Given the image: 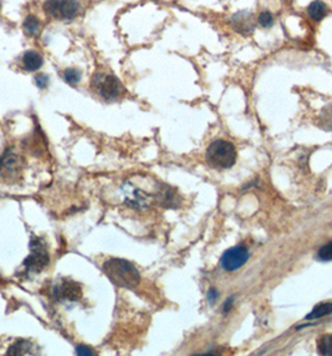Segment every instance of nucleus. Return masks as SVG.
Segmentation results:
<instances>
[{"mask_svg": "<svg viewBox=\"0 0 332 356\" xmlns=\"http://www.w3.org/2000/svg\"><path fill=\"white\" fill-rule=\"evenodd\" d=\"M81 73L78 69H68L64 73V80L70 85H76L80 81Z\"/></svg>", "mask_w": 332, "mask_h": 356, "instance_id": "2eb2a0df", "label": "nucleus"}, {"mask_svg": "<svg viewBox=\"0 0 332 356\" xmlns=\"http://www.w3.org/2000/svg\"><path fill=\"white\" fill-rule=\"evenodd\" d=\"M44 9L54 19L69 20L78 15L80 4L78 0H46Z\"/></svg>", "mask_w": 332, "mask_h": 356, "instance_id": "20e7f679", "label": "nucleus"}, {"mask_svg": "<svg viewBox=\"0 0 332 356\" xmlns=\"http://www.w3.org/2000/svg\"><path fill=\"white\" fill-rule=\"evenodd\" d=\"M23 65L25 70L35 71L41 68L42 65V58L39 53L34 52V50H29L24 54L23 57Z\"/></svg>", "mask_w": 332, "mask_h": 356, "instance_id": "1a4fd4ad", "label": "nucleus"}, {"mask_svg": "<svg viewBox=\"0 0 332 356\" xmlns=\"http://www.w3.org/2000/svg\"><path fill=\"white\" fill-rule=\"evenodd\" d=\"M318 259L322 261H332V241L327 243L326 245L321 246L317 254Z\"/></svg>", "mask_w": 332, "mask_h": 356, "instance_id": "dca6fc26", "label": "nucleus"}, {"mask_svg": "<svg viewBox=\"0 0 332 356\" xmlns=\"http://www.w3.org/2000/svg\"><path fill=\"white\" fill-rule=\"evenodd\" d=\"M35 80H36V85H38L40 89H45L48 83H49V78H48L46 75H44V74H40V75L36 76Z\"/></svg>", "mask_w": 332, "mask_h": 356, "instance_id": "a211bd4d", "label": "nucleus"}, {"mask_svg": "<svg viewBox=\"0 0 332 356\" xmlns=\"http://www.w3.org/2000/svg\"><path fill=\"white\" fill-rule=\"evenodd\" d=\"M76 352H78L79 355H92V351H90V349H87V347L85 346H79L78 349H76Z\"/></svg>", "mask_w": 332, "mask_h": 356, "instance_id": "412c9836", "label": "nucleus"}, {"mask_svg": "<svg viewBox=\"0 0 332 356\" xmlns=\"http://www.w3.org/2000/svg\"><path fill=\"white\" fill-rule=\"evenodd\" d=\"M317 349L320 354L332 355V335H325L320 337L317 344Z\"/></svg>", "mask_w": 332, "mask_h": 356, "instance_id": "4468645a", "label": "nucleus"}, {"mask_svg": "<svg viewBox=\"0 0 332 356\" xmlns=\"http://www.w3.org/2000/svg\"><path fill=\"white\" fill-rule=\"evenodd\" d=\"M104 272L118 285L134 289L140 283V274L132 264L126 260L111 259L105 262Z\"/></svg>", "mask_w": 332, "mask_h": 356, "instance_id": "f257e3e1", "label": "nucleus"}, {"mask_svg": "<svg viewBox=\"0 0 332 356\" xmlns=\"http://www.w3.org/2000/svg\"><path fill=\"white\" fill-rule=\"evenodd\" d=\"M249 250L245 246H233L224 252L221 256V266L226 272H236L249 260Z\"/></svg>", "mask_w": 332, "mask_h": 356, "instance_id": "39448f33", "label": "nucleus"}, {"mask_svg": "<svg viewBox=\"0 0 332 356\" xmlns=\"http://www.w3.org/2000/svg\"><path fill=\"white\" fill-rule=\"evenodd\" d=\"M36 248L33 243H31V255L25 260L26 269L30 272H40L42 268L49 262V255L45 250L44 246L40 243H36Z\"/></svg>", "mask_w": 332, "mask_h": 356, "instance_id": "423d86ee", "label": "nucleus"}, {"mask_svg": "<svg viewBox=\"0 0 332 356\" xmlns=\"http://www.w3.org/2000/svg\"><path fill=\"white\" fill-rule=\"evenodd\" d=\"M232 304H233V297H228V299L226 300V302L224 304V313H225V314H227V313L230 312V309H231V306H232Z\"/></svg>", "mask_w": 332, "mask_h": 356, "instance_id": "aec40b11", "label": "nucleus"}, {"mask_svg": "<svg viewBox=\"0 0 332 356\" xmlns=\"http://www.w3.org/2000/svg\"><path fill=\"white\" fill-rule=\"evenodd\" d=\"M24 30L28 35H35V34L39 33L40 30V23L33 15H29L26 17L25 21H24Z\"/></svg>", "mask_w": 332, "mask_h": 356, "instance_id": "f8f14e48", "label": "nucleus"}, {"mask_svg": "<svg viewBox=\"0 0 332 356\" xmlns=\"http://www.w3.org/2000/svg\"><path fill=\"white\" fill-rule=\"evenodd\" d=\"M238 151L232 143L226 140H215L210 144L206 151V160L212 168L228 169L235 165Z\"/></svg>", "mask_w": 332, "mask_h": 356, "instance_id": "f03ea898", "label": "nucleus"}, {"mask_svg": "<svg viewBox=\"0 0 332 356\" xmlns=\"http://www.w3.org/2000/svg\"><path fill=\"white\" fill-rule=\"evenodd\" d=\"M91 86L103 99L105 100H113L119 99L124 95L125 89L119 81L118 78H115L111 74H103L98 73L95 74V76L92 78Z\"/></svg>", "mask_w": 332, "mask_h": 356, "instance_id": "7ed1b4c3", "label": "nucleus"}, {"mask_svg": "<svg viewBox=\"0 0 332 356\" xmlns=\"http://www.w3.org/2000/svg\"><path fill=\"white\" fill-rule=\"evenodd\" d=\"M217 297H219V293H217V291L215 290V289H211V290H210L209 294H208L209 301L211 302V304H214V302L217 300Z\"/></svg>", "mask_w": 332, "mask_h": 356, "instance_id": "6ab92c4d", "label": "nucleus"}, {"mask_svg": "<svg viewBox=\"0 0 332 356\" xmlns=\"http://www.w3.org/2000/svg\"><path fill=\"white\" fill-rule=\"evenodd\" d=\"M55 295L59 299L75 301L81 297V289L79 284L74 283V281H63L55 289Z\"/></svg>", "mask_w": 332, "mask_h": 356, "instance_id": "6e6552de", "label": "nucleus"}, {"mask_svg": "<svg viewBox=\"0 0 332 356\" xmlns=\"http://www.w3.org/2000/svg\"><path fill=\"white\" fill-rule=\"evenodd\" d=\"M259 24L265 29L271 28L273 25V15L267 10H265L259 15Z\"/></svg>", "mask_w": 332, "mask_h": 356, "instance_id": "f3484780", "label": "nucleus"}, {"mask_svg": "<svg viewBox=\"0 0 332 356\" xmlns=\"http://www.w3.org/2000/svg\"><path fill=\"white\" fill-rule=\"evenodd\" d=\"M318 120H320L318 126H320L321 129H325V130H327V131H331L332 130V104L328 105L326 109H323L322 114H321V116Z\"/></svg>", "mask_w": 332, "mask_h": 356, "instance_id": "ddd939ff", "label": "nucleus"}, {"mask_svg": "<svg viewBox=\"0 0 332 356\" xmlns=\"http://www.w3.org/2000/svg\"><path fill=\"white\" fill-rule=\"evenodd\" d=\"M19 159L14 153H5L0 159V176L3 179H13L19 172Z\"/></svg>", "mask_w": 332, "mask_h": 356, "instance_id": "0eeeda50", "label": "nucleus"}, {"mask_svg": "<svg viewBox=\"0 0 332 356\" xmlns=\"http://www.w3.org/2000/svg\"><path fill=\"white\" fill-rule=\"evenodd\" d=\"M307 14L311 18L312 20L315 21H321L326 15L328 14V8L326 7L325 3L320 2V0H316V2H312L311 4L307 8Z\"/></svg>", "mask_w": 332, "mask_h": 356, "instance_id": "9d476101", "label": "nucleus"}, {"mask_svg": "<svg viewBox=\"0 0 332 356\" xmlns=\"http://www.w3.org/2000/svg\"><path fill=\"white\" fill-rule=\"evenodd\" d=\"M330 314H332V302H322V304H318L317 306L313 307V310L306 316V319L307 320H315V319L323 318V316Z\"/></svg>", "mask_w": 332, "mask_h": 356, "instance_id": "9b49d317", "label": "nucleus"}]
</instances>
